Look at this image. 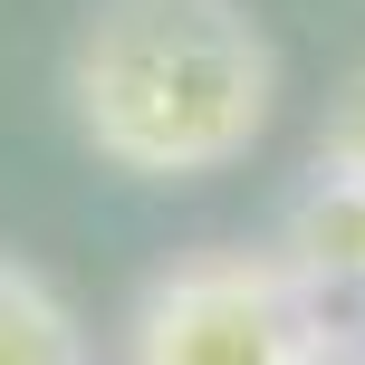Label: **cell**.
I'll return each instance as SVG.
<instances>
[{"instance_id":"1","label":"cell","mask_w":365,"mask_h":365,"mask_svg":"<svg viewBox=\"0 0 365 365\" xmlns=\"http://www.w3.org/2000/svg\"><path fill=\"white\" fill-rule=\"evenodd\" d=\"M68 125L125 182H212L279 125V48L240 0H96L68 38Z\"/></svg>"},{"instance_id":"2","label":"cell","mask_w":365,"mask_h":365,"mask_svg":"<svg viewBox=\"0 0 365 365\" xmlns=\"http://www.w3.org/2000/svg\"><path fill=\"white\" fill-rule=\"evenodd\" d=\"M336 346H356V327L279 240L164 259L125 317V365H327Z\"/></svg>"},{"instance_id":"3","label":"cell","mask_w":365,"mask_h":365,"mask_svg":"<svg viewBox=\"0 0 365 365\" xmlns=\"http://www.w3.org/2000/svg\"><path fill=\"white\" fill-rule=\"evenodd\" d=\"M0 365H96L87 317L58 298L48 269H29L19 250H0Z\"/></svg>"},{"instance_id":"4","label":"cell","mask_w":365,"mask_h":365,"mask_svg":"<svg viewBox=\"0 0 365 365\" xmlns=\"http://www.w3.org/2000/svg\"><path fill=\"white\" fill-rule=\"evenodd\" d=\"M317 164H336V173H356V182H365V68L336 87L327 125H317Z\"/></svg>"},{"instance_id":"5","label":"cell","mask_w":365,"mask_h":365,"mask_svg":"<svg viewBox=\"0 0 365 365\" xmlns=\"http://www.w3.org/2000/svg\"><path fill=\"white\" fill-rule=\"evenodd\" d=\"M327 365H365V336H356V346H336V356H327Z\"/></svg>"}]
</instances>
